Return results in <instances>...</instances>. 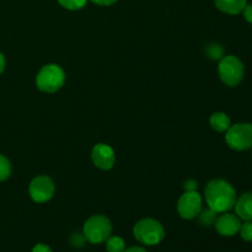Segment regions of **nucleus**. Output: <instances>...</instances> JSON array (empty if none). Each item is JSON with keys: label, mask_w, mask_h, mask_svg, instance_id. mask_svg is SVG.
<instances>
[{"label": "nucleus", "mask_w": 252, "mask_h": 252, "mask_svg": "<svg viewBox=\"0 0 252 252\" xmlns=\"http://www.w3.org/2000/svg\"><path fill=\"white\" fill-rule=\"evenodd\" d=\"M59 4L69 10H79L86 5L88 0H58Z\"/></svg>", "instance_id": "a211bd4d"}, {"label": "nucleus", "mask_w": 252, "mask_h": 252, "mask_svg": "<svg viewBox=\"0 0 252 252\" xmlns=\"http://www.w3.org/2000/svg\"><path fill=\"white\" fill-rule=\"evenodd\" d=\"M243 12H244V17H245L246 21L252 24V4L246 5Z\"/></svg>", "instance_id": "412c9836"}, {"label": "nucleus", "mask_w": 252, "mask_h": 252, "mask_svg": "<svg viewBox=\"0 0 252 252\" xmlns=\"http://www.w3.org/2000/svg\"><path fill=\"white\" fill-rule=\"evenodd\" d=\"M211 122L212 128L217 132L221 133V132H226L230 127V118L223 112H216L211 116Z\"/></svg>", "instance_id": "ddd939ff"}, {"label": "nucleus", "mask_w": 252, "mask_h": 252, "mask_svg": "<svg viewBox=\"0 0 252 252\" xmlns=\"http://www.w3.org/2000/svg\"><path fill=\"white\" fill-rule=\"evenodd\" d=\"M133 235L144 245H158L165 238V230L161 224L152 218L142 219L133 228Z\"/></svg>", "instance_id": "f03ea898"}, {"label": "nucleus", "mask_w": 252, "mask_h": 252, "mask_svg": "<svg viewBox=\"0 0 252 252\" xmlns=\"http://www.w3.org/2000/svg\"><path fill=\"white\" fill-rule=\"evenodd\" d=\"M199 216V223L202 225H206V226H211L212 224L216 223L217 220V212H214L213 209L208 208L206 211L202 212L198 214Z\"/></svg>", "instance_id": "2eb2a0df"}, {"label": "nucleus", "mask_w": 252, "mask_h": 252, "mask_svg": "<svg viewBox=\"0 0 252 252\" xmlns=\"http://www.w3.org/2000/svg\"><path fill=\"white\" fill-rule=\"evenodd\" d=\"M239 233L245 241H249V243L252 241V221L245 220V223L241 224Z\"/></svg>", "instance_id": "6ab92c4d"}, {"label": "nucleus", "mask_w": 252, "mask_h": 252, "mask_svg": "<svg viewBox=\"0 0 252 252\" xmlns=\"http://www.w3.org/2000/svg\"><path fill=\"white\" fill-rule=\"evenodd\" d=\"M85 236L80 235V234H74L70 238V244L74 246V248H80V246L84 245L85 243Z\"/></svg>", "instance_id": "aec40b11"}, {"label": "nucleus", "mask_w": 252, "mask_h": 252, "mask_svg": "<svg viewBox=\"0 0 252 252\" xmlns=\"http://www.w3.org/2000/svg\"><path fill=\"white\" fill-rule=\"evenodd\" d=\"M206 53L209 58L214 59V61L216 59H221L224 56V48L223 46H220L218 43H211L207 46Z\"/></svg>", "instance_id": "dca6fc26"}, {"label": "nucleus", "mask_w": 252, "mask_h": 252, "mask_svg": "<svg viewBox=\"0 0 252 252\" xmlns=\"http://www.w3.org/2000/svg\"><path fill=\"white\" fill-rule=\"evenodd\" d=\"M112 233V224L105 216H94L84 224L83 234L86 240L91 244H102L107 240Z\"/></svg>", "instance_id": "7ed1b4c3"}, {"label": "nucleus", "mask_w": 252, "mask_h": 252, "mask_svg": "<svg viewBox=\"0 0 252 252\" xmlns=\"http://www.w3.org/2000/svg\"><path fill=\"white\" fill-rule=\"evenodd\" d=\"M177 211L184 219H193L202 211V196L196 191L185 192L179 199Z\"/></svg>", "instance_id": "0eeeda50"}, {"label": "nucleus", "mask_w": 252, "mask_h": 252, "mask_svg": "<svg viewBox=\"0 0 252 252\" xmlns=\"http://www.w3.org/2000/svg\"><path fill=\"white\" fill-rule=\"evenodd\" d=\"M11 174V165L10 161L4 157L0 155V181H5Z\"/></svg>", "instance_id": "f3484780"}, {"label": "nucleus", "mask_w": 252, "mask_h": 252, "mask_svg": "<svg viewBox=\"0 0 252 252\" xmlns=\"http://www.w3.org/2000/svg\"><path fill=\"white\" fill-rule=\"evenodd\" d=\"M123 252H148L145 249L143 248H138V246H133V248H129V249H126Z\"/></svg>", "instance_id": "393cba45"}, {"label": "nucleus", "mask_w": 252, "mask_h": 252, "mask_svg": "<svg viewBox=\"0 0 252 252\" xmlns=\"http://www.w3.org/2000/svg\"><path fill=\"white\" fill-rule=\"evenodd\" d=\"M184 187L186 191H194L197 189V182L194 180H189V181L185 182Z\"/></svg>", "instance_id": "5701e85b"}, {"label": "nucleus", "mask_w": 252, "mask_h": 252, "mask_svg": "<svg viewBox=\"0 0 252 252\" xmlns=\"http://www.w3.org/2000/svg\"><path fill=\"white\" fill-rule=\"evenodd\" d=\"M93 2H95V4L97 5H103V6H108V5H112L115 4L117 0H91Z\"/></svg>", "instance_id": "b1692460"}, {"label": "nucleus", "mask_w": 252, "mask_h": 252, "mask_svg": "<svg viewBox=\"0 0 252 252\" xmlns=\"http://www.w3.org/2000/svg\"><path fill=\"white\" fill-rule=\"evenodd\" d=\"M235 213L243 220H252V192L241 194L235 202Z\"/></svg>", "instance_id": "9b49d317"}, {"label": "nucleus", "mask_w": 252, "mask_h": 252, "mask_svg": "<svg viewBox=\"0 0 252 252\" xmlns=\"http://www.w3.org/2000/svg\"><path fill=\"white\" fill-rule=\"evenodd\" d=\"M64 81H65V74L63 69L56 64L44 65L36 78L37 88L48 94L58 91L64 85Z\"/></svg>", "instance_id": "20e7f679"}, {"label": "nucleus", "mask_w": 252, "mask_h": 252, "mask_svg": "<svg viewBox=\"0 0 252 252\" xmlns=\"http://www.w3.org/2000/svg\"><path fill=\"white\" fill-rule=\"evenodd\" d=\"M93 161L98 169L110 170L115 165V152L110 145L106 144H96L91 153Z\"/></svg>", "instance_id": "1a4fd4ad"}, {"label": "nucleus", "mask_w": 252, "mask_h": 252, "mask_svg": "<svg viewBox=\"0 0 252 252\" xmlns=\"http://www.w3.org/2000/svg\"><path fill=\"white\" fill-rule=\"evenodd\" d=\"M4 68H5V58H4V56L0 53V74L4 71Z\"/></svg>", "instance_id": "a878e982"}, {"label": "nucleus", "mask_w": 252, "mask_h": 252, "mask_svg": "<svg viewBox=\"0 0 252 252\" xmlns=\"http://www.w3.org/2000/svg\"><path fill=\"white\" fill-rule=\"evenodd\" d=\"M214 224H216V230L218 231V234L223 236H234L239 233L241 226L240 218L230 213H225L217 218Z\"/></svg>", "instance_id": "9d476101"}, {"label": "nucleus", "mask_w": 252, "mask_h": 252, "mask_svg": "<svg viewBox=\"0 0 252 252\" xmlns=\"http://www.w3.org/2000/svg\"><path fill=\"white\" fill-rule=\"evenodd\" d=\"M32 252H52L51 248L44 244H37L33 249H32Z\"/></svg>", "instance_id": "4be33fe9"}, {"label": "nucleus", "mask_w": 252, "mask_h": 252, "mask_svg": "<svg viewBox=\"0 0 252 252\" xmlns=\"http://www.w3.org/2000/svg\"><path fill=\"white\" fill-rule=\"evenodd\" d=\"M106 250L108 252H123L126 250V243L120 236H110L106 240Z\"/></svg>", "instance_id": "4468645a"}, {"label": "nucleus", "mask_w": 252, "mask_h": 252, "mask_svg": "<svg viewBox=\"0 0 252 252\" xmlns=\"http://www.w3.org/2000/svg\"><path fill=\"white\" fill-rule=\"evenodd\" d=\"M214 2L220 11L229 15L240 14L248 5V0H214Z\"/></svg>", "instance_id": "f8f14e48"}, {"label": "nucleus", "mask_w": 252, "mask_h": 252, "mask_svg": "<svg viewBox=\"0 0 252 252\" xmlns=\"http://www.w3.org/2000/svg\"><path fill=\"white\" fill-rule=\"evenodd\" d=\"M226 144L234 150L244 152L252 148V125L251 123H236L226 130Z\"/></svg>", "instance_id": "423d86ee"}, {"label": "nucleus", "mask_w": 252, "mask_h": 252, "mask_svg": "<svg viewBox=\"0 0 252 252\" xmlns=\"http://www.w3.org/2000/svg\"><path fill=\"white\" fill-rule=\"evenodd\" d=\"M204 196L209 208L217 213H225L235 206V189L224 180H213L209 182L206 186Z\"/></svg>", "instance_id": "f257e3e1"}, {"label": "nucleus", "mask_w": 252, "mask_h": 252, "mask_svg": "<svg viewBox=\"0 0 252 252\" xmlns=\"http://www.w3.org/2000/svg\"><path fill=\"white\" fill-rule=\"evenodd\" d=\"M56 187L48 176H37L30 184V196L37 203H43L53 197Z\"/></svg>", "instance_id": "6e6552de"}, {"label": "nucleus", "mask_w": 252, "mask_h": 252, "mask_svg": "<svg viewBox=\"0 0 252 252\" xmlns=\"http://www.w3.org/2000/svg\"><path fill=\"white\" fill-rule=\"evenodd\" d=\"M218 73L220 76V80L226 86L235 88L243 81L245 68L244 64L238 57L226 56L220 59V63L218 66Z\"/></svg>", "instance_id": "39448f33"}]
</instances>
